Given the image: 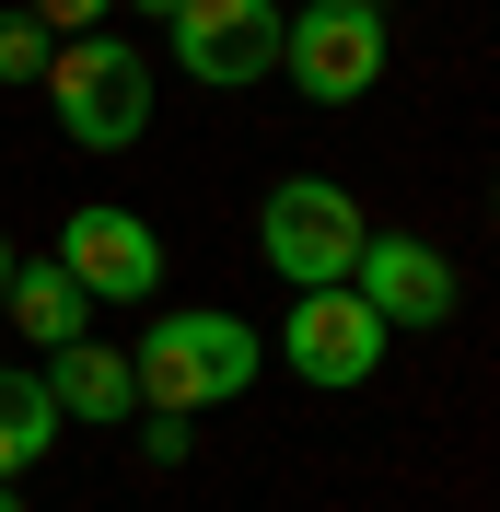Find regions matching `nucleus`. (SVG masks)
<instances>
[{
    "instance_id": "1",
    "label": "nucleus",
    "mask_w": 500,
    "mask_h": 512,
    "mask_svg": "<svg viewBox=\"0 0 500 512\" xmlns=\"http://www.w3.org/2000/svg\"><path fill=\"white\" fill-rule=\"evenodd\" d=\"M128 373H140V408H233L256 373H268V338H256L245 315H210V303H187V315H152L140 326V350H128Z\"/></svg>"
},
{
    "instance_id": "2",
    "label": "nucleus",
    "mask_w": 500,
    "mask_h": 512,
    "mask_svg": "<svg viewBox=\"0 0 500 512\" xmlns=\"http://www.w3.org/2000/svg\"><path fill=\"white\" fill-rule=\"evenodd\" d=\"M361 245H373V222H361V198L338 175H280L268 210H256V256L291 291H349L361 280Z\"/></svg>"
},
{
    "instance_id": "3",
    "label": "nucleus",
    "mask_w": 500,
    "mask_h": 512,
    "mask_svg": "<svg viewBox=\"0 0 500 512\" xmlns=\"http://www.w3.org/2000/svg\"><path fill=\"white\" fill-rule=\"evenodd\" d=\"M47 105H59V140H82V152H140V128H152V59L128 35H70L47 59Z\"/></svg>"
},
{
    "instance_id": "4",
    "label": "nucleus",
    "mask_w": 500,
    "mask_h": 512,
    "mask_svg": "<svg viewBox=\"0 0 500 512\" xmlns=\"http://www.w3.org/2000/svg\"><path fill=\"white\" fill-rule=\"evenodd\" d=\"M384 59H396V35H384L373 0H303V12H280V70L303 105H361L384 82Z\"/></svg>"
},
{
    "instance_id": "5",
    "label": "nucleus",
    "mask_w": 500,
    "mask_h": 512,
    "mask_svg": "<svg viewBox=\"0 0 500 512\" xmlns=\"http://www.w3.org/2000/svg\"><path fill=\"white\" fill-rule=\"evenodd\" d=\"M384 350H396V326H384L361 291H291V315H280V361L314 384V396H361V384L384 373Z\"/></svg>"
},
{
    "instance_id": "6",
    "label": "nucleus",
    "mask_w": 500,
    "mask_h": 512,
    "mask_svg": "<svg viewBox=\"0 0 500 512\" xmlns=\"http://www.w3.org/2000/svg\"><path fill=\"white\" fill-rule=\"evenodd\" d=\"M163 35H175V70L210 94H245L280 70V0H175Z\"/></svg>"
},
{
    "instance_id": "7",
    "label": "nucleus",
    "mask_w": 500,
    "mask_h": 512,
    "mask_svg": "<svg viewBox=\"0 0 500 512\" xmlns=\"http://www.w3.org/2000/svg\"><path fill=\"white\" fill-rule=\"evenodd\" d=\"M59 280L82 303H152L163 291V233L140 210H117V198H94V210L59 222Z\"/></svg>"
},
{
    "instance_id": "8",
    "label": "nucleus",
    "mask_w": 500,
    "mask_h": 512,
    "mask_svg": "<svg viewBox=\"0 0 500 512\" xmlns=\"http://www.w3.org/2000/svg\"><path fill=\"white\" fill-rule=\"evenodd\" d=\"M361 303H373L384 326H396V338H431V326H454L466 315V280H454V256L431 245V233H373V245H361Z\"/></svg>"
},
{
    "instance_id": "9",
    "label": "nucleus",
    "mask_w": 500,
    "mask_h": 512,
    "mask_svg": "<svg viewBox=\"0 0 500 512\" xmlns=\"http://www.w3.org/2000/svg\"><path fill=\"white\" fill-rule=\"evenodd\" d=\"M47 396H59V419H94V431L140 419V373H128V350H105V338L47 350Z\"/></svg>"
},
{
    "instance_id": "10",
    "label": "nucleus",
    "mask_w": 500,
    "mask_h": 512,
    "mask_svg": "<svg viewBox=\"0 0 500 512\" xmlns=\"http://www.w3.org/2000/svg\"><path fill=\"white\" fill-rule=\"evenodd\" d=\"M0 326H24L35 350H70V338H94V303L59 280V256H12V303H0Z\"/></svg>"
},
{
    "instance_id": "11",
    "label": "nucleus",
    "mask_w": 500,
    "mask_h": 512,
    "mask_svg": "<svg viewBox=\"0 0 500 512\" xmlns=\"http://www.w3.org/2000/svg\"><path fill=\"white\" fill-rule=\"evenodd\" d=\"M59 431L70 419H59V396H47V373H0V478H24Z\"/></svg>"
},
{
    "instance_id": "12",
    "label": "nucleus",
    "mask_w": 500,
    "mask_h": 512,
    "mask_svg": "<svg viewBox=\"0 0 500 512\" xmlns=\"http://www.w3.org/2000/svg\"><path fill=\"white\" fill-rule=\"evenodd\" d=\"M47 59H59V35L35 12H0V82H47Z\"/></svg>"
},
{
    "instance_id": "13",
    "label": "nucleus",
    "mask_w": 500,
    "mask_h": 512,
    "mask_svg": "<svg viewBox=\"0 0 500 512\" xmlns=\"http://www.w3.org/2000/svg\"><path fill=\"white\" fill-rule=\"evenodd\" d=\"M24 12H35V24L70 47V35H105V12H117V0H24Z\"/></svg>"
},
{
    "instance_id": "14",
    "label": "nucleus",
    "mask_w": 500,
    "mask_h": 512,
    "mask_svg": "<svg viewBox=\"0 0 500 512\" xmlns=\"http://www.w3.org/2000/svg\"><path fill=\"white\" fill-rule=\"evenodd\" d=\"M187 443H198V419H175V408H140V454H152V466H187Z\"/></svg>"
},
{
    "instance_id": "15",
    "label": "nucleus",
    "mask_w": 500,
    "mask_h": 512,
    "mask_svg": "<svg viewBox=\"0 0 500 512\" xmlns=\"http://www.w3.org/2000/svg\"><path fill=\"white\" fill-rule=\"evenodd\" d=\"M0 303H12V233H0Z\"/></svg>"
},
{
    "instance_id": "16",
    "label": "nucleus",
    "mask_w": 500,
    "mask_h": 512,
    "mask_svg": "<svg viewBox=\"0 0 500 512\" xmlns=\"http://www.w3.org/2000/svg\"><path fill=\"white\" fill-rule=\"evenodd\" d=\"M140 12H152V24H163V12H175V0H140Z\"/></svg>"
},
{
    "instance_id": "17",
    "label": "nucleus",
    "mask_w": 500,
    "mask_h": 512,
    "mask_svg": "<svg viewBox=\"0 0 500 512\" xmlns=\"http://www.w3.org/2000/svg\"><path fill=\"white\" fill-rule=\"evenodd\" d=\"M0 512H24V501H12V478H0Z\"/></svg>"
},
{
    "instance_id": "18",
    "label": "nucleus",
    "mask_w": 500,
    "mask_h": 512,
    "mask_svg": "<svg viewBox=\"0 0 500 512\" xmlns=\"http://www.w3.org/2000/svg\"><path fill=\"white\" fill-rule=\"evenodd\" d=\"M489 210H500V175H489Z\"/></svg>"
}]
</instances>
